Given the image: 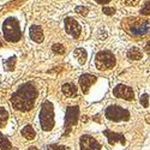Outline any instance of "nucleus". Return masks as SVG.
Instances as JSON below:
<instances>
[{
    "label": "nucleus",
    "mask_w": 150,
    "mask_h": 150,
    "mask_svg": "<svg viewBox=\"0 0 150 150\" xmlns=\"http://www.w3.org/2000/svg\"><path fill=\"white\" fill-rule=\"evenodd\" d=\"M37 89L34 85V83L29 82L21 85L19 88L12 94L10 102L11 106L16 112H19V113H28L30 112L37 100Z\"/></svg>",
    "instance_id": "1"
},
{
    "label": "nucleus",
    "mask_w": 150,
    "mask_h": 150,
    "mask_svg": "<svg viewBox=\"0 0 150 150\" xmlns=\"http://www.w3.org/2000/svg\"><path fill=\"white\" fill-rule=\"evenodd\" d=\"M40 127L43 133H51L55 127L54 105L51 101H45L40 110Z\"/></svg>",
    "instance_id": "2"
},
{
    "label": "nucleus",
    "mask_w": 150,
    "mask_h": 150,
    "mask_svg": "<svg viewBox=\"0 0 150 150\" xmlns=\"http://www.w3.org/2000/svg\"><path fill=\"white\" fill-rule=\"evenodd\" d=\"M3 34L5 40L8 42H18L22 37V31L19 28V23L16 18H6L3 23Z\"/></svg>",
    "instance_id": "3"
},
{
    "label": "nucleus",
    "mask_w": 150,
    "mask_h": 150,
    "mask_svg": "<svg viewBox=\"0 0 150 150\" xmlns=\"http://www.w3.org/2000/svg\"><path fill=\"white\" fill-rule=\"evenodd\" d=\"M105 117L114 122H120V121H129L130 120V112L125 109L118 105H112L108 106L105 110Z\"/></svg>",
    "instance_id": "4"
},
{
    "label": "nucleus",
    "mask_w": 150,
    "mask_h": 150,
    "mask_svg": "<svg viewBox=\"0 0 150 150\" xmlns=\"http://www.w3.org/2000/svg\"><path fill=\"white\" fill-rule=\"evenodd\" d=\"M115 57L109 51H101L95 57V66L97 70H110L115 66Z\"/></svg>",
    "instance_id": "5"
},
{
    "label": "nucleus",
    "mask_w": 150,
    "mask_h": 150,
    "mask_svg": "<svg viewBox=\"0 0 150 150\" xmlns=\"http://www.w3.org/2000/svg\"><path fill=\"white\" fill-rule=\"evenodd\" d=\"M78 150H106V148L96 137L82 134L78 139Z\"/></svg>",
    "instance_id": "6"
},
{
    "label": "nucleus",
    "mask_w": 150,
    "mask_h": 150,
    "mask_svg": "<svg viewBox=\"0 0 150 150\" xmlns=\"http://www.w3.org/2000/svg\"><path fill=\"white\" fill-rule=\"evenodd\" d=\"M78 117H79V107L78 106H69L66 108V114H65V127L67 129L66 133H69L71 131V129L77 125Z\"/></svg>",
    "instance_id": "7"
},
{
    "label": "nucleus",
    "mask_w": 150,
    "mask_h": 150,
    "mask_svg": "<svg viewBox=\"0 0 150 150\" xmlns=\"http://www.w3.org/2000/svg\"><path fill=\"white\" fill-rule=\"evenodd\" d=\"M113 95L118 98H122L126 100V101H132L134 98V93L132 90V88L124 84H118L115 88L113 89Z\"/></svg>",
    "instance_id": "8"
},
{
    "label": "nucleus",
    "mask_w": 150,
    "mask_h": 150,
    "mask_svg": "<svg viewBox=\"0 0 150 150\" xmlns=\"http://www.w3.org/2000/svg\"><path fill=\"white\" fill-rule=\"evenodd\" d=\"M65 30L69 35H71L74 39H78L82 33V29H81V25L78 24V22L72 17H67L65 19Z\"/></svg>",
    "instance_id": "9"
},
{
    "label": "nucleus",
    "mask_w": 150,
    "mask_h": 150,
    "mask_svg": "<svg viewBox=\"0 0 150 150\" xmlns=\"http://www.w3.org/2000/svg\"><path fill=\"white\" fill-rule=\"evenodd\" d=\"M129 31L134 36H145L150 33V22L148 21L136 22L133 25L130 27Z\"/></svg>",
    "instance_id": "10"
},
{
    "label": "nucleus",
    "mask_w": 150,
    "mask_h": 150,
    "mask_svg": "<svg viewBox=\"0 0 150 150\" xmlns=\"http://www.w3.org/2000/svg\"><path fill=\"white\" fill-rule=\"evenodd\" d=\"M96 76L94 74H90V73H84L79 78V85H81V89L83 91V94H88L90 86L96 82Z\"/></svg>",
    "instance_id": "11"
},
{
    "label": "nucleus",
    "mask_w": 150,
    "mask_h": 150,
    "mask_svg": "<svg viewBox=\"0 0 150 150\" xmlns=\"http://www.w3.org/2000/svg\"><path fill=\"white\" fill-rule=\"evenodd\" d=\"M29 35H30V39L36 42V43H41L43 41V30L40 25H31L30 30H29Z\"/></svg>",
    "instance_id": "12"
},
{
    "label": "nucleus",
    "mask_w": 150,
    "mask_h": 150,
    "mask_svg": "<svg viewBox=\"0 0 150 150\" xmlns=\"http://www.w3.org/2000/svg\"><path fill=\"white\" fill-rule=\"evenodd\" d=\"M21 136H22L25 141L33 142V141L36 139L37 133H36V131L34 130V127L31 126V125H25V126L22 127V130H21Z\"/></svg>",
    "instance_id": "13"
},
{
    "label": "nucleus",
    "mask_w": 150,
    "mask_h": 150,
    "mask_svg": "<svg viewBox=\"0 0 150 150\" xmlns=\"http://www.w3.org/2000/svg\"><path fill=\"white\" fill-rule=\"evenodd\" d=\"M105 134L108 138V143L112 144V145H114L117 143L125 144V137H124V134L114 133V132H110V131H105Z\"/></svg>",
    "instance_id": "14"
},
{
    "label": "nucleus",
    "mask_w": 150,
    "mask_h": 150,
    "mask_svg": "<svg viewBox=\"0 0 150 150\" xmlns=\"http://www.w3.org/2000/svg\"><path fill=\"white\" fill-rule=\"evenodd\" d=\"M61 91L66 97H76L77 96V86L72 83H65L61 86Z\"/></svg>",
    "instance_id": "15"
},
{
    "label": "nucleus",
    "mask_w": 150,
    "mask_h": 150,
    "mask_svg": "<svg viewBox=\"0 0 150 150\" xmlns=\"http://www.w3.org/2000/svg\"><path fill=\"white\" fill-rule=\"evenodd\" d=\"M73 55H74V58L78 60V62H79L81 65L85 64L88 54H86V51H85L84 48H76V49L73 51Z\"/></svg>",
    "instance_id": "16"
},
{
    "label": "nucleus",
    "mask_w": 150,
    "mask_h": 150,
    "mask_svg": "<svg viewBox=\"0 0 150 150\" xmlns=\"http://www.w3.org/2000/svg\"><path fill=\"white\" fill-rule=\"evenodd\" d=\"M10 119V113L5 107H0V129L6 127L7 121Z\"/></svg>",
    "instance_id": "17"
},
{
    "label": "nucleus",
    "mask_w": 150,
    "mask_h": 150,
    "mask_svg": "<svg viewBox=\"0 0 150 150\" xmlns=\"http://www.w3.org/2000/svg\"><path fill=\"white\" fill-rule=\"evenodd\" d=\"M142 57H143V53L138 47H132L127 52V58L130 60H139V59H142Z\"/></svg>",
    "instance_id": "18"
},
{
    "label": "nucleus",
    "mask_w": 150,
    "mask_h": 150,
    "mask_svg": "<svg viewBox=\"0 0 150 150\" xmlns=\"http://www.w3.org/2000/svg\"><path fill=\"white\" fill-rule=\"evenodd\" d=\"M0 150H12V143L1 132H0Z\"/></svg>",
    "instance_id": "19"
},
{
    "label": "nucleus",
    "mask_w": 150,
    "mask_h": 150,
    "mask_svg": "<svg viewBox=\"0 0 150 150\" xmlns=\"http://www.w3.org/2000/svg\"><path fill=\"white\" fill-rule=\"evenodd\" d=\"M16 62H17V58L13 55L8 58L7 60H4V67L6 71H13L16 67Z\"/></svg>",
    "instance_id": "20"
},
{
    "label": "nucleus",
    "mask_w": 150,
    "mask_h": 150,
    "mask_svg": "<svg viewBox=\"0 0 150 150\" xmlns=\"http://www.w3.org/2000/svg\"><path fill=\"white\" fill-rule=\"evenodd\" d=\"M47 150H70V148L62 144H48Z\"/></svg>",
    "instance_id": "21"
},
{
    "label": "nucleus",
    "mask_w": 150,
    "mask_h": 150,
    "mask_svg": "<svg viewBox=\"0 0 150 150\" xmlns=\"http://www.w3.org/2000/svg\"><path fill=\"white\" fill-rule=\"evenodd\" d=\"M52 51L55 54H64L65 53V48H64V46L60 45V43H54L52 46Z\"/></svg>",
    "instance_id": "22"
},
{
    "label": "nucleus",
    "mask_w": 150,
    "mask_h": 150,
    "mask_svg": "<svg viewBox=\"0 0 150 150\" xmlns=\"http://www.w3.org/2000/svg\"><path fill=\"white\" fill-rule=\"evenodd\" d=\"M141 13L143 16H149L150 15V0H146V1L144 3L142 10H141Z\"/></svg>",
    "instance_id": "23"
},
{
    "label": "nucleus",
    "mask_w": 150,
    "mask_h": 150,
    "mask_svg": "<svg viewBox=\"0 0 150 150\" xmlns=\"http://www.w3.org/2000/svg\"><path fill=\"white\" fill-rule=\"evenodd\" d=\"M74 10H76L77 13H79V15H82V16H86V15L89 13V8L85 7V6H77Z\"/></svg>",
    "instance_id": "24"
},
{
    "label": "nucleus",
    "mask_w": 150,
    "mask_h": 150,
    "mask_svg": "<svg viewBox=\"0 0 150 150\" xmlns=\"http://www.w3.org/2000/svg\"><path fill=\"white\" fill-rule=\"evenodd\" d=\"M102 12L107 16H112L115 13V8L114 7H108V6H103L102 7Z\"/></svg>",
    "instance_id": "25"
},
{
    "label": "nucleus",
    "mask_w": 150,
    "mask_h": 150,
    "mask_svg": "<svg viewBox=\"0 0 150 150\" xmlns=\"http://www.w3.org/2000/svg\"><path fill=\"white\" fill-rule=\"evenodd\" d=\"M141 105L143 106V107H148L149 106V96L146 95V94H143L142 96H141Z\"/></svg>",
    "instance_id": "26"
},
{
    "label": "nucleus",
    "mask_w": 150,
    "mask_h": 150,
    "mask_svg": "<svg viewBox=\"0 0 150 150\" xmlns=\"http://www.w3.org/2000/svg\"><path fill=\"white\" fill-rule=\"evenodd\" d=\"M138 3H139V0H126V1H125V5L126 6H134Z\"/></svg>",
    "instance_id": "27"
},
{
    "label": "nucleus",
    "mask_w": 150,
    "mask_h": 150,
    "mask_svg": "<svg viewBox=\"0 0 150 150\" xmlns=\"http://www.w3.org/2000/svg\"><path fill=\"white\" fill-rule=\"evenodd\" d=\"M95 1L97 3V4H101V5H106V4H108L110 0H95Z\"/></svg>",
    "instance_id": "28"
},
{
    "label": "nucleus",
    "mask_w": 150,
    "mask_h": 150,
    "mask_svg": "<svg viewBox=\"0 0 150 150\" xmlns=\"http://www.w3.org/2000/svg\"><path fill=\"white\" fill-rule=\"evenodd\" d=\"M144 49H145V52H146L148 54H150V41L145 45V48H144Z\"/></svg>",
    "instance_id": "29"
},
{
    "label": "nucleus",
    "mask_w": 150,
    "mask_h": 150,
    "mask_svg": "<svg viewBox=\"0 0 150 150\" xmlns=\"http://www.w3.org/2000/svg\"><path fill=\"white\" fill-rule=\"evenodd\" d=\"M28 150H40L39 148H37V146H30Z\"/></svg>",
    "instance_id": "30"
},
{
    "label": "nucleus",
    "mask_w": 150,
    "mask_h": 150,
    "mask_svg": "<svg viewBox=\"0 0 150 150\" xmlns=\"http://www.w3.org/2000/svg\"><path fill=\"white\" fill-rule=\"evenodd\" d=\"M0 47H1V42H0Z\"/></svg>",
    "instance_id": "31"
}]
</instances>
